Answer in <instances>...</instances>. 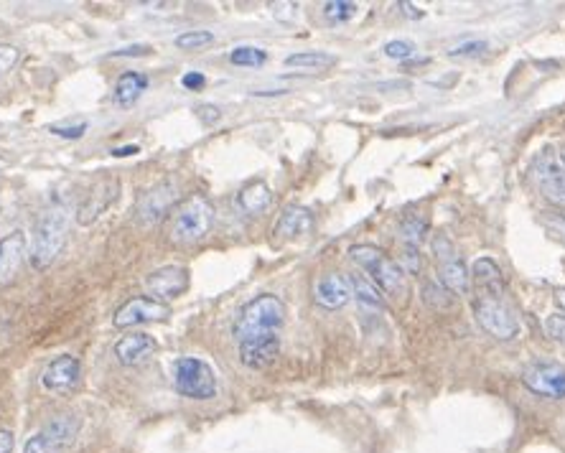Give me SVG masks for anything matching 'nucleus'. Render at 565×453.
<instances>
[{"instance_id": "nucleus-1", "label": "nucleus", "mask_w": 565, "mask_h": 453, "mask_svg": "<svg viewBox=\"0 0 565 453\" xmlns=\"http://www.w3.org/2000/svg\"><path fill=\"white\" fill-rule=\"evenodd\" d=\"M283 324H286V303L273 293H265L242 306L240 316L232 326V334L240 344L245 339H255V336L278 334Z\"/></svg>"}, {"instance_id": "nucleus-2", "label": "nucleus", "mask_w": 565, "mask_h": 453, "mask_svg": "<svg viewBox=\"0 0 565 453\" xmlns=\"http://www.w3.org/2000/svg\"><path fill=\"white\" fill-rule=\"evenodd\" d=\"M349 258L370 275V280L380 288V293L390 298H405L408 296V275H405L403 265H398L392 258H387L385 252L377 250L375 245H354L349 250Z\"/></svg>"}, {"instance_id": "nucleus-3", "label": "nucleus", "mask_w": 565, "mask_h": 453, "mask_svg": "<svg viewBox=\"0 0 565 453\" xmlns=\"http://www.w3.org/2000/svg\"><path fill=\"white\" fill-rule=\"evenodd\" d=\"M474 319L499 342H510L520 334V319L504 298V291H476Z\"/></svg>"}, {"instance_id": "nucleus-4", "label": "nucleus", "mask_w": 565, "mask_h": 453, "mask_svg": "<svg viewBox=\"0 0 565 453\" xmlns=\"http://www.w3.org/2000/svg\"><path fill=\"white\" fill-rule=\"evenodd\" d=\"M67 235V209H49L34 224V237H31V250L28 260L34 270H46L56 260Z\"/></svg>"}, {"instance_id": "nucleus-5", "label": "nucleus", "mask_w": 565, "mask_h": 453, "mask_svg": "<svg viewBox=\"0 0 565 453\" xmlns=\"http://www.w3.org/2000/svg\"><path fill=\"white\" fill-rule=\"evenodd\" d=\"M214 224V209L209 199L194 194L176 207L171 217V240L176 245H196L209 235Z\"/></svg>"}, {"instance_id": "nucleus-6", "label": "nucleus", "mask_w": 565, "mask_h": 453, "mask_svg": "<svg viewBox=\"0 0 565 453\" xmlns=\"http://www.w3.org/2000/svg\"><path fill=\"white\" fill-rule=\"evenodd\" d=\"M174 387L189 400H212L217 395V377L204 359L181 357L174 364Z\"/></svg>"}, {"instance_id": "nucleus-7", "label": "nucleus", "mask_w": 565, "mask_h": 453, "mask_svg": "<svg viewBox=\"0 0 565 453\" xmlns=\"http://www.w3.org/2000/svg\"><path fill=\"white\" fill-rule=\"evenodd\" d=\"M82 431V418L77 415H56L39 433L28 438L23 453H64Z\"/></svg>"}, {"instance_id": "nucleus-8", "label": "nucleus", "mask_w": 565, "mask_h": 453, "mask_svg": "<svg viewBox=\"0 0 565 453\" xmlns=\"http://www.w3.org/2000/svg\"><path fill=\"white\" fill-rule=\"evenodd\" d=\"M433 252H436L438 275H441V286H446L454 296H466L471 291V275L469 268L461 263V258L456 255L451 240H446L443 235H438L433 240Z\"/></svg>"}, {"instance_id": "nucleus-9", "label": "nucleus", "mask_w": 565, "mask_h": 453, "mask_svg": "<svg viewBox=\"0 0 565 453\" xmlns=\"http://www.w3.org/2000/svg\"><path fill=\"white\" fill-rule=\"evenodd\" d=\"M522 382L540 398L565 400V367L558 362H532L522 372Z\"/></svg>"}, {"instance_id": "nucleus-10", "label": "nucleus", "mask_w": 565, "mask_h": 453, "mask_svg": "<svg viewBox=\"0 0 565 453\" xmlns=\"http://www.w3.org/2000/svg\"><path fill=\"white\" fill-rule=\"evenodd\" d=\"M532 176L548 202L565 207V166L553 151H543L535 158Z\"/></svg>"}, {"instance_id": "nucleus-11", "label": "nucleus", "mask_w": 565, "mask_h": 453, "mask_svg": "<svg viewBox=\"0 0 565 453\" xmlns=\"http://www.w3.org/2000/svg\"><path fill=\"white\" fill-rule=\"evenodd\" d=\"M171 316V308L166 306L163 301H156V298L148 296H138L125 301L123 306L115 311L112 316V324L118 329H133V326L140 324H153V321H166Z\"/></svg>"}, {"instance_id": "nucleus-12", "label": "nucleus", "mask_w": 565, "mask_h": 453, "mask_svg": "<svg viewBox=\"0 0 565 453\" xmlns=\"http://www.w3.org/2000/svg\"><path fill=\"white\" fill-rule=\"evenodd\" d=\"M186 288H189V270L181 265H166V268L153 270L146 278V291L156 296V301L179 298Z\"/></svg>"}, {"instance_id": "nucleus-13", "label": "nucleus", "mask_w": 565, "mask_h": 453, "mask_svg": "<svg viewBox=\"0 0 565 453\" xmlns=\"http://www.w3.org/2000/svg\"><path fill=\"white\" fill-rule=\"evenodd\" d=\"M176 196H179V186H176L174 181H163V184H158L156 189L148 191L138 204L140 222L153 224L158 222V219L166 217V214L171 212V207L176 204Z\"/></svg>"}, {"instance_id": "nucleus-14", "label": "nucleus", "mask_w": 565, "mask_h": 453, "mask_svg": "<svg viewBox=\"0 0 565 453\" xmlns=\"http://www.w3.org/2000/svg\"><path fill=\"white\" fill-rule=\"evenodd\" d=\"M237 347H240V359L245 367H250V370H265V367H270V364L278 359L280 336L278 334L255 336V339H245V342H240Z\"/></svg>"}, {"instance_id": "nucleus-15", "label": "nucleus", "mask_w": 565, "mask_h": 453, "mask_svg": "<svg viewBox=\"0 0 565 453\" xmlns=\"http://www.w3.org/2000/svg\"><path fill=\"white\" fill-rule=\"evenodd\" d=\"M79 372H82L79 359L72 357V354H62V357H54L46 364L41 382H44L46 390H69V387H74L79 382Z\"/></svg>"}, {"instance_id": "nucleus-16", "label": "nucleus", "mask_w": 565, "mask_h": 453, "mask_svg": "<svg viewBox=\"0 0 565 453\" xmlns=\"http://www.w3.org/2000/svg\"><path fill=\"white\" fill-rule=\"evenodd\" d=\"M349 298H352L349 280L339 273L321 275L314 288V301L319 303L321 308H326V311H336V308L347 306Z\"/></svg>"}, {"instance_id": "nucleus-17", "label": "nucleus", "mask_w": 565, "mask_h": 453, "mask_svg": "<svg viewBox=\"0 0 565 453\" xmlns=\"http://www.w3.org/2000/svg\"><path fill=\"white\" fill-rule=\"evenodd\" d=\"M26 260V235L11 232L0 240V283H11Z\"/></svg>"}, {"instance_id": "nucleus-18", "label": "nucleus", "mask_w": 565, "mask_h": 453, "mask_svg": "<svg viewBox=\"0 0 565 453\" xmlns=\"http://www.w3.org/2000/svg\"><path fill=\"white\" fill-rule=\"evenodd\" d=\"M158 349L156 339L151 334H143V331H135V334L123 336L118 344H115V357L120 364L130 367V364L143 362L146 357H151Z\"/></svg>"}, {"instance_id": "nucleus-19", "label": "nucleus", "mask_w": 565, "mask_h": 453, "mask_svg": "<svg viewBox=\"0 0 565 453\" xmlns=\"http://www.w3.org/2000/svg\"><path fill=\"white\" fill-rule=\"evenodd\" d=\"M314 227V217L311 212L303 207H288L286 212L280 214L278 224H275V235L283 237V240H293V237L308 235Z\"/></svg>"}, {"instance_id": "nucleus-20", "label": "nucleus", "mask_w": 565, "mask_h": 453, "mask_svg": "<svg viewBox=\"0 0 565 453\" xmlns=\"http://www.w3.org/2000/svg\"><path fill=\"white\" fill-rule=\"evenodd\" d=\"M476 291H504V273L497 260L479 258L469 270Z\"/></svg>"}, {"instance_id": "nucleus-21", "label": "nucleus", "mask_w": 565, "mask_h": 453, "mask_svg": "<svg viewBox=\"0 0 565 453\" xmlns=\"http://www.w3.org/2000/svg\"><path fill=\"white\" fill-rule=\"evenodd\" d=\"M270 202H273V194H270L268 184H263V181H252L237 194V207L245 214H252V217L263 214L270 207Z\"/></svg>"}, {"instance_id": "nucleus-22", "label": "nucleus", "mask_w": 565, "mask_h": 453, "mask_svg": "<svg viewBox=\"0 0 565 453\" xmlns=\"http://www.w3.org/2000/svg\"><path fill=\"white\" fill-rule=\"evenodd\" d=\"M349 288H352V296L357 298V303L367 311H385V296L380 293V288L367 280L364 275H349Z\"/></svg>"}, {"instance_id": "nucleus-23", "label": "nucleus", "mask_w": 565, "mask_h": 453, "mask_svg": "<svg viewBox=\"0 0 565 453\" xmlns=\"http://www.w3.org/2000/svg\"><path fill=\"white\" fill-rule=\"evenodd\" d=\"M148 77L140 72H125L123 77L115 84V102L123 107H130L133 102H138V97L146 92Z\"/></svg>"}, {"instance_id": "nucleus-24", "label": "nucleus", "mask_w": 565, "mask_h": 453, "mask_svg": "<svg viewBox=\"0 0 565 453\" xmlns=\"http://www.w3.org/2000/svg\"><path fill=\"white\" fill-rule=\"evenodd\" d=\"M423 303L428 308H433V311H438V314H448V311H454L459 306V296H454V293L436 280V283H426L423 286Z\"/></svg>"}, {"instance_id": "nucleus-25", "label": "nucleus", "mask_w": 565, "mask_h": 453, "mask_svg": "<svg viewBox=\"0 0 565 453\" xmlns=\"http://www.w3.org/2000/svg\"><path fill=\"white\" fill-rule=\"evenodd\" d=\"M286 64L301 69H329L336 64V56L326 54V51H298V54L286 56Z\"/></svg>"}, {"instance_id": "nucleus-26", "label": "nucleus", "mask_w": 565, "mask_h": 453, "mask_svg": "<svg viewBox=\"0 0 565 453\" xmlns=\"http://www.w3.org/2000/svg\"><path fill=\"white\" fill-rule=\"evenodd\" d=\"M400 232H403L400 237H403V245L408 250H420V242H423V237L428 232V222L423 217H418V214H410L400 224Z\"/></svg>"}, {"instance_id": "nucleus-27", "label": "nucleus", "mask_w": 565, "mask_h": 453, "mask_svg": "<svg viewBox=\"0 0 565 453\" xmlns=\"http://www.w3.org/2000/svg\"><path fill=\"white\" fill-rule=\"evenodd\" d=\"M265 59H268V54L258 46H237L230 54V62L235 67H263Z\"/></svg>"}, {"instance_id": "nucleus-28", "label": "nucleus", "mask_w": 565, "mask_h": 453, "mask_svg": "<svg viewBox=\"0 0 565 453\" xmlns=\"http://www.w3.org/2000/svg\"><path fill=\"white\" fill-rule=\"evenodd\" d=\"M357 3H349V0H329L324 6V16L334 23H344L352 21L357 16Z\"/></svg>"}, {"instance_id": "nucleus-29", "label": "nucleus", "mask_w": 565, "mask_h": 453, "mask_svg": "<svg viewBox=\"0 0 565 453\" xmlns=\"http://www.w3.org/2000/svg\"><path fill=\"white\" fill-rule=\"evenodd\" d=\"M174 44L184 51H196V49H204V46L214 44V34L212 31H184L181 36H176Z\"/></svg>"}, {"instance_id": "nucleus-30", "label": "nucleus", "mask_w": 565, "mask_h": 453, "mask_svg": "<svg viewBox=\"0 0 565 453\" xmlns=\"http://www.w3.org/2000/svg\"><path fill=\"white\" fill-rule=\"evenodd\" d=\"M382 51H385L387 59H395V62H408V59H413L415 56L418 46H415L413 41L398 39V41H387Z\"/></svg>"}, {"instance_id": "nucleus-31", "label": "nucleus", "mask_w": 565, "mask_h": 453, "mask_svg": "<svg viewBox=\"0 0 565 453\" xmlns=\"http://www.w3.org/2000/svg\"><path fill=\"white\" fill-rule=\"evenodd\" d=\"M487 49H489L487 41L471 39V41H464V44L454 46V49L448 51V56H454V59H474V56H482Z\"/></svg>"}, {"instance_id": "nucleus-32", "label": "nucleus", "mask_w": 565, "mask_h": 453, "mask_svg": "<svg viewBox=\"0 0 565 453\" xmlns=\"http://www.w3.org/2000/svg\"><path fill=\"white\" fill-rule=\"evenodd\" d=\"M545 334H548L553 342L565 347V314L548 316V319H545Z\"/></svg>"}, {"instance_id": "nucleus-33", "label": "nucleus", "mask_w": 565, "mask_h": 453, "mask_svg": "<svg viewBox=\"0 0 565 453\" xmlns=\"http://www.w3.org/2000/svg\"><path fill=\"white\" fill-rule=\"evenodd\" d=\"M18 56H21V51H18L16 46H11V44H0V74L11 72V69L16 67Z\"/></svg>"}, {"instance_id": "nucleus-34", "label": "nucleus", "mask_w": 565, "mask_h": 453, "mask_svg": "<svg viewBox=\"0 0 565 453\" xmlns=\"http://www.w3.org/2000/svg\"><path fill=\"white\" fill-rule=\"evenodd\" d=\"M51 133L54 135H59V138H82L84 133H87V123H79V125H69V128H62V125H59V128H51Z\"/></svg>"}, {"instance_id": "nucleus-35", "label": "nucleus", "mask_w": 565, "mask_h": 453, "mask_svg": "<svg viewBox=\"0 0 565 453\" xmlns=\"http://www.w3.org/2000/svg\"><path fill=\"white\" fill-rule=\"evenodd\" d=\"M196 112H199L202 123H207V125H214L219 118H222V112H219L217 105H202Z\"/></svg>"}, {"instance_id": "nucleus-36", "label": "nucleus", "mask_w": 565, "mask_h": 453, "mask_svg": "<svg viewBox=\"0 0 565 453\" xmlns=\"http://www.w3.org/2000/svg\"><path fill=\"white\" fill-rule=\"evenodd\" d=\"M181 84H184L186 90H202L204 84H207V79H204V74L199 72H189L181 77Z\"/></svg>"}, {"instance_id": "nucleus-37", "label": "nucleus", "mask_w": 565, "mask_h": 453, "mask_svg": "<svg viewBox=\"0 0 565 453\" xmlns=\"http://www.w3.org/2000/svg\"><path fill=\"white\" fill-rule=\"evenodd\" d=\"M548 230L558 237L560 242H565V217H550L548 219Z\"/></svg>"}, {"instance_id": "nucleus-38", "label": "nucleus", "mask_w": 565, "mask_h": 453, "mask_svg": "<svg viewBox=\"0 0 565 453\" xmlns=\"http://www.w3.org/2000/svg\"><path fill=\"white\" fill-rule=\"evenodd\" d=\"M13 433L11 431H0V453H11L13 451Z\"/></svg>"}, {"instance_id": "nucleus-39", "label": "nucleus", "mask_w": 565, "mask_h": 453, "mask_svg": "<svg viewBox=\"0 0 565 453\" xmlns=\"http://www.w3.org/2000/svg\"><path fill=\"white\" fill-rule=\"evenodd\" d=\"M148 46H130V49H120V51H115L118 56H140V54H148Z\"/></svg>"}, {"instance_id": "nucleus-40", "label": "nucleus", "mask_w": 565, "mask_h": 453, "mask_svg": "<svg viewBox=\"0 0 565 453\" xmlns=\"http://www.w3.org/2000/svg\"><path fill=\"white\" fill-rule=\"evenodd\" d=\"M400 8H403V13L408 18H423V11H420V8H415L413 3H400Z\"/></svg>"}, {"instance_id": "nucleus-41", "label": "nucleus", "mask_w": 565, "mask_h": 453, "mask_svg": "<svg viewBox=\"0 0 565 453\" xmlns=\"http://www.w3.org/2000/svg\"><path fill=\"white\" fill-rule=\"evenodd\" d=\"M115 156L123 158V156H133V153H138V146H125V148H115Z\"/></svg>"}, {"instance_id": "nucleus-42", "label": "nucleus", "mask_w": 565, "mask_h": 453, "mask_svg": "<svg viewBox=\"0 0 565 453\" xmlns=\"http://www.w3.org/2000/svg\"><path fill=\"white\" fill-rule=\"evenodd\" d=\"M555 301H558V306L565 311V288H558V293H555Z\"/></svg>"}, {"instance_id": "nucleus-43", "label": "nucleus", "mask_w": 565, "mask_h": 453, "mask_svg": "<svg viewBox=\"0 0 565 453\" xmlns=\"http://www.w3.org/2000/svg\"><path fill=\"white\" fill-rule=\"evenodd\" d=\"M563 166H565V151H563Z\"/></svg>"}]
</instances>
